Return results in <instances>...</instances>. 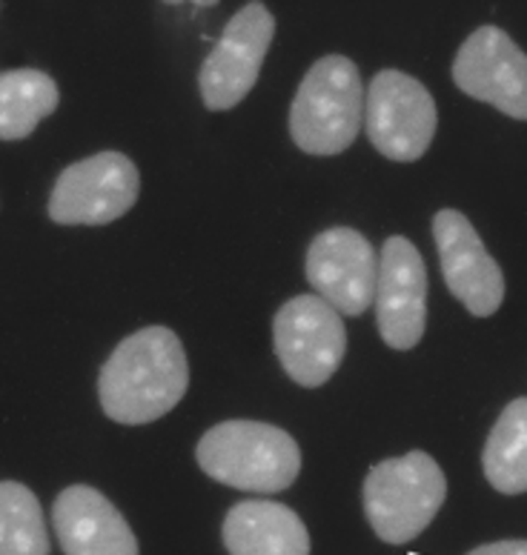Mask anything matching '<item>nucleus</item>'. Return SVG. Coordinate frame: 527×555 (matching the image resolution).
I'll use <instances>...</instances> for the list:
<instances>
[{"label": "nucleus", "instance_id": "f257e3e1", "mask_svg": "<svg viewBox=\"0 0 527 555\" xmlns=\"http://www.w3.org/2000/svg\"><path fill=\"white\" fill-rule=\"evenodd\" d=\"M190 387V364L172 330L146 326L115 347L98 378L104 413L118 424H152L167 415Z\"/></svg>", "mask_w": 527, "mask_h": 555}, {"label": "nucleus", "instance_id": "f03ea898", "mask_svg": "<svg viewBox=\"0 0 527 555\" xmlns=\"http://www.w3.org/2000/svg\"><path fill=\"white\" fill-rule=\"evenodd\" d=\"M198 467L218 485L244 492L287 490L301 473V450L284 429L264 421H224L204 433Z\"/></svg>", "mask_w": 527, "mask_h": 555}, {"label": "nucleus", "instance_id": "7ed1b4c3", "mask_svg": "<svg viewBox=\"0 0 527 555\" xmlns=\"http://www.w3.org/2000/svg\"><path fill=\"white\" fill-rule=\"evenodd\" d=\"M364 120V83L350 57L327 55L304 75L293 106L290 135L307 155H338L356 141Z\"/></svg>", "mask_w": 527, "mask_h": 555}, {"label": "nucleus", "instance_id": "20e7f679", "mask_svg": "<svg viewBox=\"0 0 527 555\" xmlns=\"http://www.w3.org/2000/svg\"><path fill=\"white\" fill-rule=\"evenodd\" d=\"M448 499V478L427 452L387 459L364 478V513L384 544H408L422 535Z\"/></svg>", "mask_w": 527, "mask_h": 555}, {"label": "nucleus", "instance_id": "39448f33", "mask_svg": "<svg viewBox=\"0 0 527 555\" xmlns=\"http://www.w3.org/2000/svg\"><path fill=\"white\" fill-rule=\"evenodd\" d=\"M272 344L293 382L321 387L336 375L347 352L342 312L319 295H298L272 318Z\"/></svg>", "mask_w": 527, "mask_h": 555}, {"label": "nucleus", "instance_id": "423d86ee", "mask_svg": "<svg viewBox=\"0 0 527 555\" xmlns=\"http://www.w3.org/2000/svg\"><path fill=\"white\" fill-rule=\"evenodd\" d=\"M141 192L138 167L120 152H98L57 175L49 195V218L64 227H104L136 207Z\"/></svg>", "mask_w": 527, "mask_h": 555}, {"label": "nucleus", "instance_id": "0eeeda50", "mask_svg": "<svg viewBox=\"0 0 527 555\" xmlns=\"http://www.w3.org/2000/svg\"><path fill=\"white\" fill-rule=\"evenodd\" d=\"M439 127L436 101L422 80L384 69L368 89V135L384 158L413 164L430 150Z\"/></svg>", "mask_w": 527, "mask_h": 555}, {"label": "nucleus", "instance_id": "6e6552de", "mask_svg": "<svg viewBox=\"0 0 527 555\" xmlns=\"http://www.w3.org/2000/svg\"><path fill=\"white\" fill-rule=\"evenodd\" d=\"M272 35H275V17L261 3H247L232 17L216 49L201 66L198 87L207 109H232L249 95V89L256 87Z\"/></svg>", "mask_w": 527, "mask_h": 555}, {"label": "nucleus", "instance_id": "1a4fd4ad", "mask_svg": "<svg viewBox=\"0 0 527 555\" xmlns=\"http://www.w3.org/2000/svg\"><path fill=\"white\" fill-rule=\"evenodd\" d=\"M453 80L473 101L527 120V55L502 29L481 26L464 40L455 52Z\"/></svg>", "mask_w": 527, "mask_h": 555}, {"label": "nucleus", "instance_id": "9d476101", "mask_svg": "<svg viewBox=\"0 0 527 555\" xmlns=\"http://www.w3.org/2000/svg\"><path fill=\"white\" fill-rule=\"evenodd\" d=\"M307 281L342 315H361L376 304L378 258L370 241L350 227L316 235L307 249Z\"/></svg>", "mask_w": 527, "mask_h": 555}, {"label": "nucleus", "instance_id": "9b49d317", "mask_svg": "<svg viewBox=\"0 0 527 555\" xmlns=\"http://www.w3.org/2000/svg\"><path fill=\"white\" fill-rule=\"evenodd\" d=\"M376 321L384 344L401 352L422 341L427 326V267L401 235L384 241L378 255Z\"/></svg>", "mask_w": 527, "mask_h": 555}, {"label": "nucleus", "instance_id": "f8f14e48", "mask_svg": "<svg viewBox=\"0 0 527 555\" xmlns=\"http://www.w3.org/2000/svg\"><path fill=\"white\" fill-rule=\"evenodd\" d=\"M433 235L450 293L467 307L471 315H493L504 301V275L473 223L455 209H441L433 218Z\"/></svg>", "mask_w": 527, "mask_h": 555}, {"label": "nucleus", "instance_id": "ddd939ff", "mask_svg": "<svg viewBox=\"0 0 527 555\" xmlns=\"http://www.w3.org/2000/svg\"><path fill=\"white\" fill-rule=\"evenodd\" d=\"M52 524L64 555H138L127 518L95 487H66L55 499Z\"/></svg>", "mask_w": 527, "mask_h": 555}, {"label": "nucleus", "instance_id": "4468645a", "mask_svg": "<svg viewBox=\"0 0 527 555\" xmlns=\"http://www.w3.org/2000/svg\"><path fill=\"white\" fill-rule=\"evenodd\" d=\"M221 535L230 555H310L307 527L279 501H239Z\"/></svg>", "mask_w": 527, "mask_h": 555}, {"label": "nucleus", "instance_id": "2eb2a0df", "mask_svg": "<svg viewBox=\"0 0 527 555\" xmlns=\"http://www.w3.org/2000/svg\"><path fill=\"white\" fill-rule=\"evenodd\" d=\"M57 83L40 69H9L0 75V138L24 141L40 120L57 109Z\"/></svg>", "mask_w": 527, "mask_h": 555}, {"label": "nucleus", "instance_id": "dca6fc26", "mask_svg": "<svg viewBox=\"0 0 527 555\" xmlns=\"http://www.w3.org/2000/svg\"><path fill=\"white\" fill-rule=\"evenodd\" d=\"M481 467L493 490L504 495L527 492V398L504 406L481 452Z\"/></svg>", "mask_w": 527, "mask_h": 555}, {"label": "nucleus", "instance_id": "f3484780", "mask_svg": "<svg viewBox=\"0 0 527 555\" xmlns=\"http://www.w3.org/2000/svg\"><path fill=\"white\" fill-rule=\"evenodd\" d=\"M0 555H49L40 501L17 481L0 485Z\"/></svg>", "mask_w": 527, "mask_h": 555}, {"label": "nucleus", "instance_id": "a211bd4d", "mask_svg": "<svg viewBox=\"0 0 527 555\" xmlns=\"http://www.w3.org/2000/svg\"><path fill=\"white\" fill-rule=\"evenodd\" d=\"M467 555H527V541H493V544H481L471 550Z\"/></svg>", "mask_w": 527, "mask_h": 555}]
</instances>
